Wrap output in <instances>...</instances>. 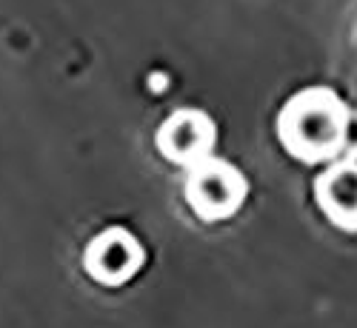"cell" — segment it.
<instances>
[{
  "mask_svg": "<svg viewBox=\"0 0 357 328\" xmlns=\"http://www.w3.org/2000/svg\"><path fill=\"white\" fill-rule=\"evenodd\" d=\"M280 137L294 157L326 160L337 155L346 140V109L326 88L303 92L283 109Z\"/></svg>",
  "mask_w": 357,
  "mask_h": 328,
  "instance_id": "6da1fadb",
  "label": "cell"
},
{
  "mask_svg": "<svg viewBox=\"0 0 357 328\" xmlns=\"http://www.w3.org/2000/svg\"><path fill=\"white\" fill-rule=\"evenodd\" d=\"M186 194L192 208L203 220H223L241 208L246 197V180L229 163L206 157L192 169Z\"/></svg>",
  "mask_w": 357,
  "mask_h": 328,
  "instance_id": "7a4b0ae2",
  "label": "cell"
},
{
  "mask_svg": "<svg viewBox=\"0 0 357 328\" xmlns=\"http://www.w3.org/2000/svg\"><path fill=\"white\" fill-rule=\"evenodd\" d=\"M143 263V249L123 228H112L89 243L83 254L86 272L103 286H123L137 274Z\"/></svg>",
  "mask_w": 357,
  "mask_h": 328,
  "instance_id": "3957f363",
  "label": "cell"
},
{
  "mask_svg": "<svg viewBox=\"0 0 357 328\" xmlns=\"http://www.w3.org/2000/svg\"><path fill=\"white\" fill-rule=\"evenodd\" d=\"M158 146L169 160L183 166H197L209 157L215 146V126L206 114L183 109L163 123L158 134Z\"/></svg>",
  "mask_w": 357,
  "mask_h": 328,
  "instance_id": "277c9868",
  "label": "cell"
},
{
  "mask_svg": "<svg viewBox=\"0 0 357 328\" xmlns=\"http://www.w3.org/2000/svg\"><path fill=\"white\" fill-rule=\"evenodd\" d=\"M317 203L340 228H357V166L329 169L317 180Z\"/></svg>",
  "mask_w": 357,
  "mask_h": 328,
  "instance_id": "5b68a950",
  "label": "cell"
}]
</instances>
